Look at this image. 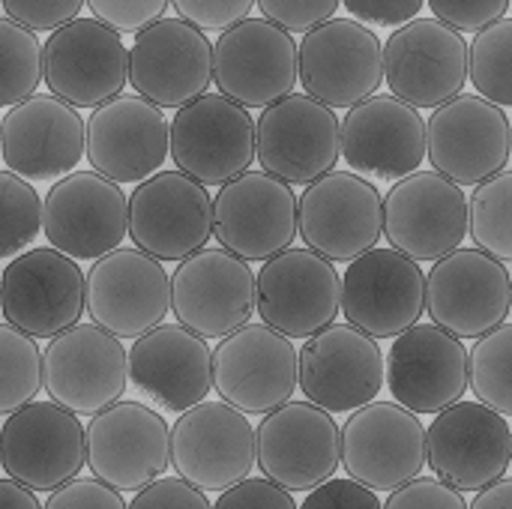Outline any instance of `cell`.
Listing matches in <instances>:
<instances>
[{"mask_svg": "<svg viewBox=\"0 0 512 509\" xmlns=\"http://www.w3.org/2000/svg\"><path fill=\"white\" fill-rule=\"evenodd\" d=\"M0 204H3V258L24 255L27 246L45 234V201L36 195L30 180L3 171L0 174Z\"/></svg>", "mask_w": 512, "mask_h": 509, "instance_id": "obj_39", "label": "cell"}, {"mask_svg": "<svg viewBox=\"0 0 512 509\" xmlns=\"http://www.w3.org/2000/svg\"><path fill=\"white\" fill-rule=\"evenodd\" d=\"M6 171L30 183H57L87 159V123L60 96H30L3 117Z\"/></svg>", "mask_w": 512, "mask_h": 509, "instance_id": "obj_30", "label": "cell"}, {"mask_svg": "<svg viewBox=\"0 0 512 509\" xmlns=\"http://www.w3.org/2000/svg\"><path fill=\"white\" fill-rule=\"evenodd\" d=\"M258 465V429L228 402H201L171 426V468L201 492H228Z\"/></svg>", "mask_w": 512, "mask_h": 509, "instance_id": "obj_4", "label": "cell"}, {"mask_svg": "<svg viewBox=\"0 0 512 509\" xmlns=\"http://www.w3.org/2000/svg\"><path fill=\"white\" fill-rule=\"evenodd\" d=\"M171 312L177 324L204 339H225L258 312V276L228 249H201L171 276Z\"/></svg>", "mask_w": 512, "mask_h": 509, "instance_id": "obj_8", "label": "cell"}, {"mask_svg": "<svg viewBox=\"0 0 512 509\" xmlns=\"http://www.w3.org/2000/svg\"><path fill=\"white\" fill-rule=\"evenodd\" d=\"M129 384V351L99 324H75L48 339L45 393L66 411L96 417L117 405Z\"/></svg>", "mask_w": 512, "mask_h": 509, "instance_id": "obj_9", "label": "cell"}, {"mask_svg": "<svg viewBox=\"0 0 512 509\" xmlns=\"http://www.w3.org/2000/svg\"><path fill=\"white\" fill-rule=\"evenodd\" d=\"M45 509H129L123 501V492L111 489L108 483L87 477V480H72L60 486L57 492L48 495Z\"/></svg>", "mask_w": 512, "mask_h": 509, "instance_id": "obj_46", "label": "cell"}, {"mask_svg": "<svg viewBox=\"0 0 512 509\" xmlns=\"http://www.w3.org/2000/svg\"><path fill=\"white\" fill-rule=\"evenodd\" d=\"M429 159V123L399 96H372L342 120V162L378 183H399Z\"/></svg>", "mask_w": 512, "mask_h": 509, "instance_id": "obj_25", "label": "cell"}, {"mask_svg": "<svg viewBox=\"0 0 512 509\" xmlns=\"http://www.w3.org/2000/svg\"><path fill=\"white\" fill-rule=\"evenodd\" d=\"M45 387V351L15 324L0 327V414L9 417L36 402Z\"/></svg>", "mask_w": 512, "mask_h": 509, "instance_id": "obj_34", "label": "cell"}, {"mask_svg": "<svg viewBox=\"0 0 512 509\" xmlns=\"http://www.w3.org/2000/svg\"><path fill=\"white\" fill-rule=\"evenodd\" d=\"M471 390L483 405L512 417V324L495 327L471 348Z\"/></svg>", "mask_w": 512, "mask_h": 509, "instance_id": "obj_37", "label": "cell"}, {"mask_svg": "<svg viewBox=\"0 0 512 509\" xmlns=\"http://www.w3.org/2000/svg\"><path fill=\"white\" fill-rule=\"evenodd\" d=\"M342 159V123L336 108L309 93H291L258 117L261 171L285 183H315Z\"/></svg>", "mask_w": 512, "mask_h": 509, "instance_id": "obj_22", "label": "cell"}, {"mask_svg": "<svg viewBox=\"0 0 512 509\" xmlns=\"http://www.w3.org/2000/svg\"><path fill=\"white\" fill-rule=\"evenodd\" d=\"M471 84L483 99L512 108V18H501L474 36Z\"/></svg>", "mask_w": 512, "mask_h": 509, "instance_id": "obj_38", "label": "cell"}, {"mask_svg": "<svg viewBox=\"0 0 512 509\" xmlns=\"http://www.w3.org/2000/svg\"><path fill=\"white\" fill-rule=\"evenodd\" d=\"M342 465V429L315 402H288L258 423V468L276 486L312 492Z\"/></svg>", "mask_w": 512, "mask_h": 509, "instance_id": "obj_26", "label": "cell"}, {"mask_svg": "<svg viewBox=\"0 0 512 509\" xmlns=\"http://www.w3.org/2000/svg\"><path fill=\"white\" fill-rule=\"evenodd\" d=\"M0 509H45L39 504L36 492L21 486L18 480H3L0 483Z\"/></svg>", "mask_w": 512, "mask_h": 509, "instance_id": "obj_51", "label": "cell"}, {"mask_svg": "<svg viewBox=\"0 0 512 509\" xmlns=\"http://www.w3.org/2000/svg\"><path fill=\"white\" fill-rule=\"evenodd\" d=\"M471 387V351L438 324H417L387 351V390L414 414H441Z\"/></svg>", "mask_w": 512, "mask_h": 509, "instance_id": "obj_31", "label": "cell"}, {"mask_svg": "<svg viewBox=\"0 0 512 509\" xmlns=\"http://www.w3.org/2000/svg\"><path fill=\"white\" fill-rule=\"evenodd\" d=\"M468 78L471 45L438 18H414L384 45V81L390 93L420 111H435L462 96Z\"/></svg>", "mask_w": 512, "mask_h": 509, "instance_id": "obj_5", "label": "cell"}, {"mask_svg": "<svg viewBox=\"0 0 512 509\" xmlns=\"http://www.w3.org/2000/svg\"><path fill=\"white\" fill-rule=\"evenodd\" d=\"M129 237L159 261H186L213 237V198L183 171H159L129 195Z\"/></svg>", "mask_w": 512, "mask_h": 509, "instance_id": "obj_17", "label": "cell"}, {"mask_svg": "<svg viewBox=\"0 0 512 509\" xmlns=\"http://www.w3.org/2000/svg\"><path fill=\"white\" fill-rule=\"evenodd\" d=\"M429 0H342V6L363 24L399 27L420 15Z\"/></svg>", "mask_w": 512, "mask_h": 509, "instance_id": "obj_50", "label": "cell"}, {"mask_svg": "<svg viewBox=\"0 0 512 509\" xmlns=\"http://www.w3.org/2000/svg\"><path fill=\"white\" fill-rule=\"evenodd\" d=\"M429 468L459 492H483L512 468V426L483 402H456L435 414Z\"/></svg>", "mask_w": 512, "mask_h": 509, "instance_id": "obj_27", "label": "cell"}, {"mask_svg": "<svg viewBox=\"0 0 512 509\" xmlns=\"http://www.w3.org/2000/svg\"><path fill=\"white\" fill-rule=\"evenodd\" d=\"M129 381L156 405L183 414L213 390V351L183 324H159L129 348Z\"/></svg>", "mask_w": 512, "mask_h": 509, "instance_id": "obj_33", "label": "cell"}, {"mask_svg": "<svg viewBox=\"0 0 512 509\" xmlns=\"http://www.w3.org/2000/svg\"><path fill=\"white\" fill-rule=\"evenodd\" d=\"M129 509H213L207 492L195 489L183 477H162L132 498Z\"/></svg>", "mask_w": 512, "mask_h": 509, "instance_id": "obj_47", "label": "cell"}, {"mask_svg": "<svg viewBox=\"0 0 512 509\" xmlns=\"http://www.w3.org/2000/svg\"><path fill=\"white\" fill-rule=\"evenodd\" d=\"M339 6L342 0H258L264 18L285 27L288 33H303V36L336 18Z\"/></svg>", "mask_w": 512, "mask_h": 509, "instance_id": "obj_40", "label": "cell"}, {"mask_svg": "<svg viewBox=\"0 0 512 509\" xmlns=\"http://www.w3.org/2000/svg\"><path fill=\"white\" fill-rule=\"evenodd\" d=\"M213 42L186 18H162L135 33L129 87L159 108L180 111L213 84Z\"/></svg>", "mask_w": 512, "mask_h": 509, "instance_id": "obj_19", "label": "cell"}, {"mask_svg": "<svg viewBox=\"0 0 512 509\" xmlns=\"http://www.w3.org/2000/svg\"><path fill=\"white\" fill-rule=\"evenodd\" d=\"M471 234V198L438 171H417L384 198V237L414 261H441Z\"/></svg>", "mask_w": 512, "mask_h": 509, "instance_id": "obj_10", "label": "cell"}, {"mask_svg": "<svg viewBox=\"0 0 512 509\" xmlns=\"http://www.w3.org/2000/svg\"><path fill=\"white\" fill-rule=\"evenodd\" d=\"M429 465V432L399 402H369L342 426V468L372 492H396Z\"/></svg>", "mask_w": 512, "mask_h": 509, "instance_id": "obj_6", "label": "cell"}, {"mask_svg": "<svg viewBox=\"0 0 512 509\" xmlns=\"http://www.w3.org/2000/svg\"><path fill=\"white\" fill-rule=\"evenodd\" d=\"M426 312L432 324L459 339H480L507 324L512 273L483 249H456L426 276Z\"/></svg>", "mask_w": 512, "mask_h": 509, "instance_id": "obj_13", "label": "cell"}, {"mask_svg": "<svg viewBox=\"0 0 512 509\" xmlns=\"http://www.w3.org/2000/svg\"><path fill=\"white\" fill-rule=\"evenodd\" d=\"M45 84L51 96L96 111L129 87V48L99 18H75L45 42Z\"/></svg>", "mask_w": 512, "mask_h": 509, "instance_id": "obj_21", "label": "cell"}, {"mask_svg": "<svg viewBox=\"0 0 512 509\" xmlns=\"http://www.w3.org/2000/svg\"><path fill=\"white\" fill-rule=\"evenodd\" d=\"M471 240L498 261H512V171H501L474 186Z\"/></svg>", "mask_w": 512, "mask_h": 509, "instance_id": "obj_36", "label": "cell"}, {"mask_svg": "<svg viewBox=\"0 0 512 509\" xmlns=\"http://www.w3.org/2000/svg\"><path fill=\"white\" fill-rule=\"evenodd\" d=\"M342 312V276L312 249H288L258 270V315L288 339H312Z\"/></svg>", "mask_w": 512, "mask_h": 509, "instance_id": "obj_28", "label": "cell"}, {"mask_svg": "<svg viewBox=\"0 0 512 509\" xmlns=\"http://www.w3.org/2000/svg\"><path fill=\"white\" fill-rule=\"evenodd\" d=\"M171 0H87L93 18L114 27L117 33H141L162 21Z\"/></svg>", "mask_w": 512, "mask_h": 509, "instance_id": "obj_41", "label": "cell"}, {"mask_svg": "<svg viewBox=\"0 0 512 509\" xmlns=\"http://www.w3.org/2000/svg\"><path fill=\"white\" fill-rule=\"evenodd\" d=\"M177 18L192 21L195 27L207 30H219L225 33L228 27L240 24L243 18H249L252 6L258 0H171Z\"/></svg>", "mask_w": 512, "mask_h": 509, "instance_id": "obj_44", "label": "cell"}, {"mask_svg": "<svg viewBox=\"0 0 512 509\" xmlns=\"http://www.w3.org/2000/svg\"><path fill=\"white\" fill-rule=\"evenodd\" d=\"M512 159V123L507 111L480 93H462L432 111L429 162L459 186H480L507 171Z\"/></svg>", "mask_w": 512, "mask_h": 509, "instance_id": "obj_20", "label": "cell"}, {"mask_svg": "<svg viewBox=\"0 0 512 509\" xmlns=\"http://www.w3.org/2000/svg\"><path fill=\"white\" fill-rule=\"evenodd\" d=\"M6 477L33 492H57L87 465V429L57 402H30L0 432Z\"/></svg>", "mask_w": 512, "mask_h": 509, "instance_id": "obj_11", "label": "cell"}, {"mask_svg": "<svg viewBox=\"0 0 512 509\" xmlns=\"http://www.w3.org/2000/svg\"><path fill=\"white\" fill-rule=\"evenodd\" d=\"M471 509H512V477L492 483L489 489L477 492V498L471 501Z\"/></svg>", "mask_w": 512, "mask_h": 509, "instance_id": "obj_52", "label": "cell"}, {"mask_svg": "<svg viewBox=\"0 0 512 509\" xmlns=\"http://www.w3.org/2000/svg\"><path fill=\"white\" fill-rule=\"evenodd\" d=\"M213 234L222 249L264 264L300 237V198L291 183L267 171H246L216 192Z\"/></svg>", "mask_w": 512, "mask_h": 509, "instance_id": "obj_7", "label": "cell"}, {"mask_svg": "<svg viewBox=\"0 0 512 509\" xmlns=\"http://www.w3.org/2000/svg\"><path fill=\"white\" fill-rule=\"evenodd\" d=\"M0 300L6 324L33 339H54L87 312V276L57 249H30L6 264Z\"/></svg>", "mask_w": 512, "mask_h": 509, "instance_id": "obj_15", "label": "cell"}, {"mask_svg": "<svg viewBox=\"0 0 512 509\" xmlns=\"http://www.w3.org/2000/svg\"><path fill=\"white\" fill-rule=\"evenodd\" d=\"M213 387L243 414L267 417L300 387V348L270 324H246L213 351Z\"/></svg>", "mask_w": 512, "mask_h": 509, "instance_id": "obj_3", "label": "cell"}, {"mask_svg": "<svg viewBox=\"0 0 512 509\" xmlns=\"http://www.w3.org/2000/svg\"><path fill=\"white\" fill-rule=\"evenodd\" d=\"M213 509H300L291 492L267 477H249L234 489L222 492Z\"/></svg>", "mask_w": 512, "mask_h": 509, "instance_id": "obj_48", "label": "cell"}, {"mask_svg": "<svg viewBox=\"0 0 512 509\" xmlns=\"http://www.w3.org/2000/svg\"><path fill=\"white\" fill-rule=\"evenodd\" d=\"M177 171L204 186H225L258 162V120L222 93H204L171 120Z\"/></svg>", "mask_w": 512, "mask_h": 509, "instance_id": "obj_2", "label": "cell"}, {"mask_svg": "<svg viewBox=\"0 0 512 509\" xmlns=\"http://www.w3.org/2000/svg\"><path fill=\"white\" fill-rule=\"evenodd\" d=\"M384 234V198L354 171H330L300 195V237L306 249L351 264L378 246Z\"/></svg>", "mask_w": 512, "mask_h": 509, "instance_id": "obj_12", "label": "cell"}, {"mask_svg": "<svg viewBox=\"0 0 512 509\" xmlns=\"http://www.w3.org/2000/svg\"><path fill=\"white\" fill-rule=\"evenodd\" d=\"M213 81L237 105L267 111L294 93L300 81V45L294 33L270 18H243L216 39Z\"/></svg>", "mask_w": 512, "mask_h": 509, "instance_id": "obj_1", "label": "cell"}, {"mask_svg": "<svg viewBox=\"0 0 512 509\" xmlns=\"http://www.w3.org/2000/svg\"><path fill=\"white\" fill-rule=\"evenodd\" d=\"M171 309V276L144 249H117L87 273V315L117 339H141Z\"/></svg>", "mask_w": 512, "mask_h": 509, "instance_id": "obj_29", "label": "cell"}, {"mask_svg": "<svg viewBox=\"0 0 512 509\" xmlns=\"http://www.w3.org/2000/svg\"><path fill=\"white\" fill-rule=\"evenodd\" d=\"M45 237L75 261H99L129 237V198L99 171H75L48 189Z\"/></svg>", "mask_w": 512, "mask_h": 509, "instance_id": "obj_23", "label": "cell"}, {"mask_svg": "<svg viewBox=\"0 0 512 509\" xmlns=\"http://www.w3.org/2000/svg\"><path fill=\"white\" fill-rule=\"evenodd\" d=\"M384 509H471L465 504L462 492L447 486L444 480L417 477L408 486L390 492Z\"/></svg>", "mask_w": 512, "mask_h": 509, "instance_id": "obj_45", "label": "cell"}, {"mask_svg": "<svg viewBox=\"0 0 512 509\" xmlns=\"http://www.w3.org/2000/svg\"><path fill=\"white\" fill-rule=\"evenodd\" d=\"M387 360L375 336L354 324H330L300 348V390L330 414H354L378 399Z\"/></svg>", "mask_w": 512, "mask_h": 509, "instance_id": "obj_16", "label": "cell"}, {"mask_svg": "<svg viewBox=\"0 0 512 509\" xmlns=\"http://www.w3.org/2000/svg\"><path fill=\"white\" fill-rule=\"evenodd\" d=\"M384 81V45L357 18H330L300 39V84L330 108L351 111Z\"/></svg>", "mask_w": 512, "mask_h": 509, "instance_id": "obj_14", "label": "cell"}, {"mask_svg": "<svg viewBox=\"0 0 512 509\" xmlns=\"http://www.w3.org/2000/svg\"><path fill=\"white\" fill-rule=\"evenodd\" d=\"M171 462V429L141 402H117L87 423V468L111 489L132 495L162 480Z\"/></svg>", "mask_w": 512, "mask_h": 509, "instance_id": "obj_24", "label": "cell"}, {"mask_svg": "<svg viewBox=\"0 0 512 509\" xmlns=\"http://www.w3.org/2000/svg\"><path fill=\"white\" fill-rule=\"evenodd\" d=\"M426 312V273L420 261L393 246H375L342 276V315L375 339H396Z\"/></svg>", "mask_w": 512, "mask_h": 509, "instance_id": "obj_18", "label": "cell"}, {"mask_svg": "<svg viewBox=\"0 0 512 509\" xmlns=\"http://www.w3.org/2000/svg\"><path fill=\"white\" fill-rule=\"evenodd\" d=\"M84 3L87 0H3V12L36 33H54L75 21Z\"/></svg>", "mask_w": 512, "mask_h": 509, "instance_id": "obj_43", "label": "cell"}, {"mask_svg": "<svg viewBox=\"0 0 512 509\" xmlns=\"http://www.w3.org/2000/svg\"><path fill=\"white\" fill-rule=\"evenodd\" d=\"M300 509H384L378 492L357 480H327L324 486L312 489Z\"/></svg>", "mask_w": 512, "mask_h": 509, "instance_id": "obj_49", "label": "cell"}, {"mask_svg": "<svg viewBox=\"0 0 512 509\" xmlns=\"http://www.w3.org/2000/svg\"><path fill=\"white\" fill-rule=\"evenodd\" d=\"M171 153L165 108L144 96H117L87 120V162L114 183H144L162 171Z\"/></svg>", "mask_w": 512, "mask_h": 509, "instance_id": "obj_32", "label": "cell"}, {"mask_svg": "<svg viewBox=\"0 0 512 509\" xmlns=\"http://www.w3.org/2000/svg\"><path fill=\"white\" fill-rule=\"evenodd\" d=\"M0 54H3V108H15L36 96V87L45 81V45L36 30L3 18L0 21Z\"/></svg>", "mask_w": 512, "mask_h": 509, "instance_id": "obj_35", "label": "cell"}, {"mask_svg": "<svg viewBox=\"0 0 512 509\" xmlns=\"http://www.w3.org/2000/svg\"><path fill=\"white\" fill-rule=\"evenodd\" d=\"M432 15L450 24L459 33H480L501 21L512 6V0H429Z\"/></svg>", "mask_w": 512, "mask_h": 509, "instance_id": "obj_42", "label": "cell"}]
</instances>
